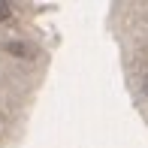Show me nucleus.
Returning a JSON list of instances; mask_svg holds the SVG:
<instances>
[{"instance_id": "obj_3", "label": "nucleus", "mask_w": 148, "mask_h": 148, "mask_svg": "<svg viewBox=\"0 0 148 148\" xmlns=\"http://www.w3.org/2000/svg\"><path fill=\"white\" fill-rule=\"evenodd\" d=\"M142 94H145V97H148V76L142 79Z\"/></svg>"}, {"instance_id": "obj_2", "label": "nucleus", "mask_w": 148, "mask_h": 148, "mask_svg": "<svg viewBox=\"0 0 148 148\" xmlns=\"http://www.w3.org/2000/svg\"><path fill=\"white\" fill-rule=\"evenodd\" d=\"M9 15H12V6L6 3V0H0V21H6Z\"/></svg>"}, {"instance_id": "obj_1", "label": "nucleus", "mask_w": 148, "mask_h": 148, "mask_svg": "<svg viewBox=\"0 0 148 148\" xmlns=\"http://www.w3.org/2000/svg\"><path fill=\"white\" fill-rule=\"evenodd\" d=\"M6 51H12V55H21V58H27V45H21V42H6Z\"/></svg>"}]
</instances>
